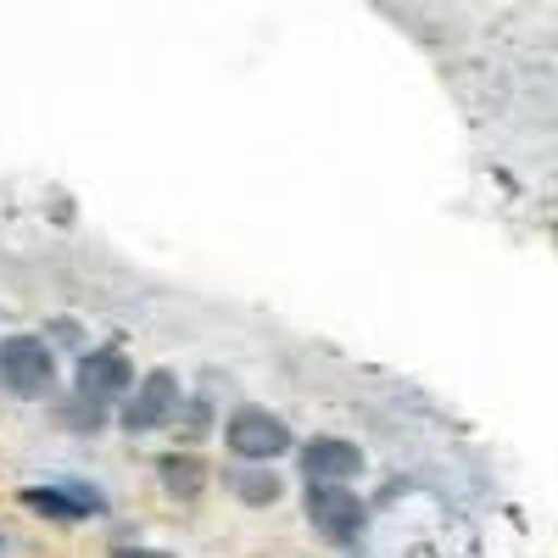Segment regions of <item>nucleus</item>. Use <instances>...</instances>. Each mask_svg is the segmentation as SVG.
Wrapping results in <instances>:
<instances>
[{"mask_svg":"<svg viewBox=\"0 0 558 558\" xmlns=\"http://www.w3.org/2000/svg\"><path fill=\"white\" fill-rule=\"evenodd\" d=\"M23 502L45 520H96V514H107V497L96 486H28Z\"/></svg>","mask_w":558,"mask_h":558,"instance_id":"obj_5","label":"nucleus"},{"mask_svg":"<svg viewBox=\"0 0 558 558\" xmlns=\"http://www.w3.org/2000/svg\"><path fill=\"white\" fill-rule=\"evenodd\" d=\"M162 486H168V497H196L202 486H207V470H202V458H179V452H168L162 463Z\"/></svg>","mask_w":558,"mask_h":558,"instance_id":"obj_8","label":"nucleus"},{"mask_svg":"<svg viewBox=\"0 0 558 558\" xmlns=\"http://www.w3.org/2000/svg\"><path fill=\"white\" fill-rule=\"evenodd\" d=\"M112 558H168V553H151V547H123V553H112Z\"/></svg>","mask_w":558,"mask_h":558,"instance_id":"obj_11","label":"nucleus"},{"mask_svg":"<svg viewBox=\"0 0 558 558\" xmlns=\"http://www.w3.org/2000/svg\"><path fill=\"white\" fill-rule=\"evenodd\" d=\"M173 413H179V380L168 375V368H157V375H146V380L134 386V397H129V408H123V430H129V436L162 430Z\"/></svg>","mask_w":558,"mask_h":558,"instance_id":"obj_4","label":"nucleus"},{"mask_svg":"<svg viewBox=\"0 0 558 558\" xmlns=\"http://www.w3.org/2000/svg\"><path fill=\"white\" fill-rule=\"evenodd\" d=\"M363 470V452L352 447V441H341V436H313L307 447H302V475L307 481H352Z\"/></svg>","mask_w":558,"mask_h":558,"instance_id":"obj_6","label":"nucleus"},{"mask_svg":"<svg viewBox=\"0 0 558 558\" xmlns=\"http://www.w3.org/2000/svg\"><path fill=\"white\" fill-rule=\"evenodd\" d=\"M51 380H57V363H51V347L39 336H12L0 341V386L12 397H51Z\"/></svg>","mask_w":558,"mask_h":558,"instance_id":"obj_1","label":"nucleus"},{"mask_svg":"<svg viewBox=\"0 0 558 558\" xmlns=\"http://www.w3.org/2000/svg\"><path fill=\"white\" fill-rule=\"evenodd\" d=\"M223 436H229V452H235V458H252V463H268V458H279V452L291 447V425H286L279 413H268V408H241V413H229Z\"/></svg>","mask_w":558,"mask_h":558,"instance_id":"obj_2","label":"nucleus"},{"mask_svg":"<svg viewBox=\"0 0 558 558\" xmlns=\"http://www.w3.org/2000/svg\"><path fill=\"white\" fill-rule=\"evenodd\" d=\"M307 520L330 542H357L363 536V502L341 481H307Z\"/></svg>","mask_w":558,"mask_h":558,"instance_id":"obj_3","label":"nucleus"},{"mask_svg":"<svg viewBox=\"0 0 558 558\" xmlns=\"http://www.w3.org/2000/svg\"><path fill=\"white\" fill-rule=\"evenodd\" d=\"M129 357L118 352V347H101V352H89L84 363H78V397H89V402H112V397H123L129 391Z\"/></svg>","mask_w":558,"mask_h":558,"instance_id":"obj_7","label":"nucleus"},{"mask_svg":"<svg viewBox=\"0 0 558 558\" xmlns=\"http://www.w3.org/2000/svg\"><path fill=\"white\" fill-rule=\"evenodd\" d=\"M235 492L246 497V502H274L279 497V481L263 470V475H235Z\"/></svg>","mask_w":558,"mask_h":558,"instance_id":"obj_9","label":"nucleus"},{"mask_svg":"<svg viewBox=\"0 0 558 558\" xmlns=\"http://www.w3.org/2000/svg\"><path fill=\"white\" fill-rule=\"evenodd\" d=\"M179 425H184V436H207L213 430V408L207 402H179Z\"/></svg>","mask_w":558,"mask_h":558,"instance_id":"obj_10","label":"nucleus"}]
</instances>
